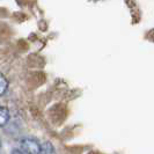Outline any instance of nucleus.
I'll return each instance as SVG.
<instances>
[{"instance_id": "obj_1", "label": "nucleus", "mask_w": 154, "mask_h": 154, "mask_svg": "<svg viewBox=\"0 0 154 154\" xmlns=\"http://www.w3.org/2000/svg\"><path fill=\"white\" fill-rule=\"evenodd\" d=\"M21 151L27 154H39L41 153V144L32 138H24L20 143Z\"/></svg>"}, {"instance_id": "obj_2", "label": "nucleus", "mask_w": 154, "mask_h": 154, "mask_svg": "<svg viewBox=\"0 0 154 154\" xmlns=\"http://www.w3.org/2000/svg\"><path fill=\"white\" fill-rule=\"evenodd\" d=\"M39 154H54V147L50 141H44L41 144V153Z\"/></svg>"}, {"instance_id": "obj_3", "label": "nucleus", "mask_w": 154, "mask_h": 154, "mask_svg": "<svg viewBox=\"0 0 154 154\" xmlns=\"http://www.w3.org/2000/svg\"><path fill=\"white\" fill-rule=\"evenodd\" d=\"M9 119V112L8 109L5 107H0V126L6 125V123Z\"/></svg>"}, {"instance_id": "obj_4", "label": "nucleus", "mask_w": 154, "mask_h": 154, "mask_svg": "<svg viewBox=\"0 0 154 154\" xmlns=\"http://www.w3.org/2000/svg\"><path fill=\"white\" fill-rule=\"evenodd\" d=\"M8 89V81L7 79L0 73V96L5 95V93Z\"/></svg>"}, {"instance_id": "obj_5", "label": "nucleus", "mask_w": 154, "mask_h": 154, "mask_svg": "<svg viewBox=\"0 0 154 154\" xmlns=\"http://www.w3.org/2000/svg\"><path fill=\"white\" fill-rule=\"evenodd\" d=\"M11 154H27V153H24V152L21 151V149H13Z\"/></svg>"}, {"instance_id": "obj_6", "label": "nucleus", "mask_w": 154, "mask_h": 154, "mask_svg": "<svg viewBox=\"0 0 154 154\" xmlns=\"http://www.w3.org/2000/svg\"><path fill=\"white\" fill-rule=\"evenodd\" d=\"M0 147H1V141H0Z\"/></svg>"}]
</instances>
